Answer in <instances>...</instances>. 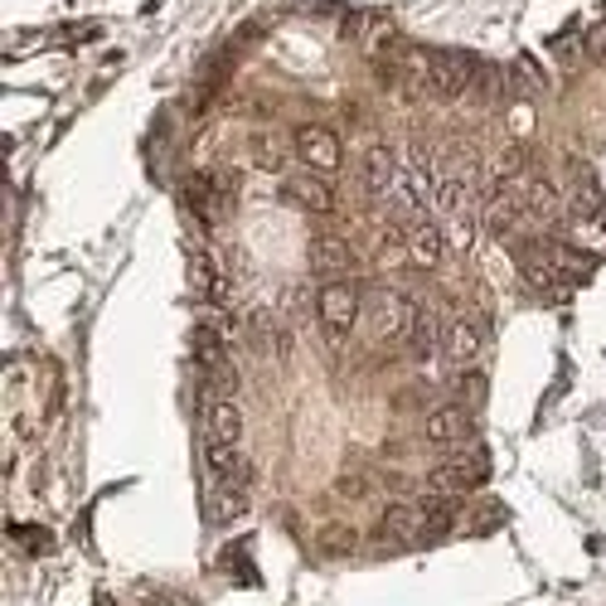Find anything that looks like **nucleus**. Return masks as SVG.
Instances as JSON below:
<instances>
[{
	"instance_id": "obj_8",
	"label": "nucleus",
	"mask_w": 606,
	"mask_h": 606,
	"mask_svg": "<svg viewBox=\"0 0 606 606\" xmlns=\"http://www.w3.org/2000/svg\"><path fill=\"white\" fill-rule=\"evenodd\" d=\"M238 437H242V413L228 398H213V408L205 417V441H213V447H238Z\"/></svg>"
},
{
	"instance_id": "obj_14",
	"label": "nucleus",
	"mask_w": 606,
	"mask_h": 606,
	"mask_svg": "<svg viewBox=\"0 0 606 606\" xmlns=\"http://www.w3.org/2000/svg\"><path fill=\"white\" fill-rule=\"evenodd\" d=\"M311 262H316V272H345V262H349V248L340 238H330V234H320L311 242Z\"/></svg>"
},
{
	"instance_id": "obj_7",
	"label": "nucleus",
	"mask_w": 606,
	"mask_h": 606,
	"mask_svg": "<svg viewBox=\"0 0 606 606\" xmlns=\"http://www.w3.org/2000/svg\"><path fill=\"white\" fill-rule=\"evenodd\" d=\"M485 480V456H451V461L437 466L433 485L447 495H461V490H476V485Z\"/></svg>"
},
{
	"instance_id": "obj_12",
	"label": "nucleus",
	"mask_w": 606,
	"mask_h": 606,
	"mask_svg": "<svg viewBox=\"0 0 606 606\" xmlns=\"http://www.w3.org/2000/svg\"><path fill=\"white\" fill-rule=\"evenodd\" d=\"M291 199H296V205H301V209H316V213H326V209L335 205L330 185L320 180L316 170H311V175H296V180H291Z\"/></svg>"
},
{
	"instance_id": "obj_6",
	"label": "nucleus",
	"mask_w": 606,
	"mask_h": 606,
	"mask_svg": "<svg viewBox=\"0 0 606 606\" xmlns=\"http://www.w3.org/2000/svg\"><path fill=\"white\" fill-rule=\"evenodd\" d=\"M470 78H476V63H470L466 53H451V49L433 53V92H441V98H456V92L470 88Z\"/></svg>"
},
{
	"instance_id": "obj_15",
	"label": "nucleus",
	"mask_w": 606,
	"mask_h": 606,
	"mask_svg": "<svg viewBox=\"0 0 606 606\" xmlns=\"http://www.w3.org/2000/svg\"><path fill=\"white\" fill-rule=\"evenodd\" d=\"M403 73H408L413 92H427V88H433V53L408 49V53H403Z\"/></svg>"
},
{
	"instance_id": "obj_10",
	"label": "nucleus",
	"mask_w": 606,
	"mask_h": 606,
	"mask_svg": "<svg viewBox=\"0 0 606 606\" xmlns=\"http://www.w3.org/2000/svg\"><path fill=\"white\" fill-rule=\"evenodd\" d=\"M441 349H447V359H456V364H470V359H476V355H480V330H476V320H451Z\"/></svg>"
},
{
	"instance_id": "obj_3",
	"label": "nucleus",
	"mask_w": 606,
	"mask_h": 606,
	"mask_svg": "<svg viewBox=\"0 0 606 606\" xmlns=\"http://www.w3.org/2000/svg\"><path fill=\"white\" fill-rule=\"evenodd\" d=\"M296 156L306 160V170H316V175H335L340 170V137H335L330 127H301L296 131Z\"/></svg>"
},
{
	"instance_id": "obj_4",
	"label": "nucleus",
	"mask_w": 606,
	"mask_h": 606,
	"mask_svg": "<svg viewBox=\"0 0 606 606\" xmlns=\"http://www.w3.org/2000/svg\"><path fill=\"white\" fill-rule=\"evenodd\" d=\"M427 534H437V529H433V515H427V500L394 505V509L384 515V538H398V544H423Z\"/></svg>"
},
{
	"instance_id": "obj_13",
	"label": "nucleus",
	"mask_w": 606,
	"mask_h": 606,
	"mask_svg": "<svg viewBox=\"0 0 606 606\" xmlns=\"http://www.w3.org/2000/svg\"><path fill=\"white\" fill-rule=\"evenodd\" d=\"M394 175H398V160H394V151H384V146H374V151L364 156V185H369L374 195H388V185H394Z\"/></svg>"
},
{
	"instance_id": "obj_2",
	"label": "nucleus",
	"mask_w": 606,
	"mask_h": 606,
	"mask_svg": "<svg viewBox=\"0 0 606 606\" xmlns=\"http://www.w3.org/2000/svg\"><path fill=\"white\" fill-rule=\"evenodd\" d=\"M369 326H374V335L379 340H413V330H417V311L403 296H394V291H379L369 301Z\"/></svg>"
},
{
	"instance_id": "obj_11",
	"label": "nucleus",
	"mask_w": 606,
	"mask_h": 606,
	"mask_svg": "<svg viewBox=\"0 0 606 606\" xmlns=\"http://www.w3.org/2000/svg\"><path fill=\"white\" fill-rule=\"evenodd\" d=\"M408 252L417 267H437L441 252H447V238H441V228H433V223H417L408 234Z\"/></svg>"
},
{
	"instance_id": "obj_5",
	"label": "nucleus",
	"mask_w": 606,
	"mask_h": 606,
	"mask_svg": "<svg viewBox=\"0 0 606 606\" xmlns=\"http://www.w3.org/2000/svg\"><path fill=\"white\" fill-rule=\"evenodd\" d=\"M470 413L466 408H437V413H427V441H437V447H447V451H456V447H466L470 441Z\"/></svg>"
},
{
	"instance_id": "obj_1",
	"label": "nucleus",
	"mask_w": 606,
	"mask_h": 606,
	"mask_svg": "<svg viewBox=\"0 0 606 606\" xmlns=\"http://www.w3.org/2000/svg\"><path fill=\"white\" fill-rule=\"evenodd\" d=\"M316 316H320V330H326L330 345H345V335L355 330L359 320V291L349 281H326L316 296Z\"/></svg>"
},
{
	"instance_id": "obj_9",
	"label": "nucleus",
	"mask_w": 606,
	"mask_h": 606,
	"mask_svg": "<svg viewBox=\"0 0 606 606\" xmlns=\"http://www.w3.org/2000/svg\"><path fill=\"white\" fill-rule=\"evenodd\" d=\"M205 466L213 485H242L248 480V461H242L238 447H213V441H205Z\"/></svg>"
}]
</instances>
